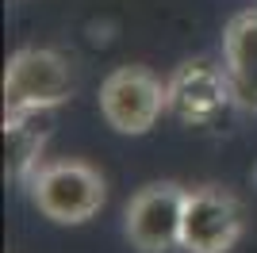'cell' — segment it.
Listing matches in <instances>:
<instances>
[{
  "label": "cell",
  "instance_id": "cell-1",
  "mask_svg": "<svg viewBox=\"0 0 257 253\" xmlns=\"http://www.w3.org/2000/svg\"><path fill=\"white\" fill-rule=\"evenodd\" d=\"M73 65L58 50H20L4 69V107L8 111H50L73 96Z\"/></svg>",
  "mask_w": 257,
  "mask_h": 253
},
{
  "label": "cell",
  "instance_id": "cell-2",
  "mask_svg": "<svg viewBox=\"0 0 257 253\" xmlns=\"http://www.w3.org/2000/svg\"><path fill=\"white\" fill-rule=\"evenodd\" d=\"M31 200L54 222H85L104 207V177L85 161H54L35 169Z\"/></svg>",
  "mask_w": 257,
  "mask_h": 253
},
{
  "label": "cell",
  "instance_id": "cell-3",
  "mask_svg": "<svg viewBox=\"0 0 257 253\" xmlns=\"http://www.w3.org/2000/svg\"><path fill=\"white\" fill-rule=\"evenodd\" d=\"M100 111L119 135H146L165 111V84L142 65H123L100 88Z\"/></svg>",
  "mask_w": 257,
  "mask_h": 253
},
{
  "label": "cell",
  "instance_id": "cell-4",
  "mask_svg": "<svg viewBox=\"0 0 257 253\" xmlns=\"http://www.w3.org/2000/svg\"><path fill=\"white\" fill-rule=\"evenodd\" d=\"M184 196L188 192L161 180V184H146L135 192V200L127 203V238L135 249L142 253H165L173 245H181V222H184Z\"/></svg>",
  "mask_w": 257,
  "mask_h": 253
},
{
  "label": "cell",
  "instance_id": "cell-5",
  "mask_svg": "<svg viewBox=\"0 0 257 253\" xmlns=\"http://www.w3.org/2000/svg\"><path fill=\"white\" fill-rule=\"evenodd\" d=\"M242 238V207L223 188H200L184 196L181 249L188 253H226Z\"/></svg>",
  "mask_w": 257,
  "mask_h": 253
},
{
  "label": "cell",
  "instance_id": "cell-6",
  "mask_svg": "<svg viewBox=\"0 0 257 253\" xmlns=\"http://www.w3.org/2000/svg\"><path fill=\"white\" fill-rule=\"evenodd\" d=\"M230 104H234V92L226 84V73L204 62L181 65L165 84V107L188 126H215Z\"/></svg>",
  "mask_w": 257,
  "mask_h": 253
},
{
  "label": "cell",
  "instance_id": "cell-7",
  "mask_svg": "<svg viewBox=\"0 0 257 253\" xmlns=\"http://www.w3.org/2000/svg\"><path fill=\"white\" fill-rule=\"evenodd\" d=\"M223 73L234 92V104L257 111V8L226 23L223 35Z\"/></svg>",
  "mask_w": 257,
  "mask_h": 253
},
{
  "label": "cell",
  "instance_id": "cell-8",
  "mask_svg": "<svg viewBox=\"0 0 257 253\" xmlns=\"http://www.w3.org/2000/svg\"><path fill=\"white\" fill-rule=\"evenodd\" d=\"M43 111H8L4 119V169L12 180H31L39 154L46 142V126H39L35 119Z\"/></svg>",
  "mask_w": 257,
  "mask_h": 253
}]
</instances>
